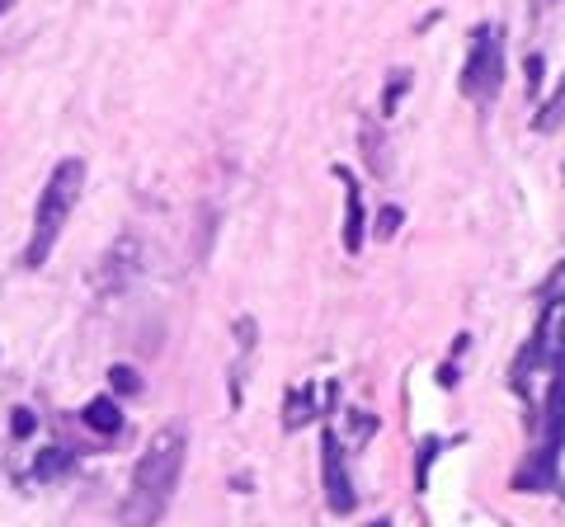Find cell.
<instances>
[{
    "label": "cell",
    "mask_w": 565,
    "mask_h": 527,
    "mask_svg": "<svg viewBox=\"0 0 565 527\" xmlns=\"http://www.w3.org/2000/svg\"><path fill=\"white\" fill-rule=\"evenodd\" d=\"M321 490H326V504L330 514H353V504H359V495H353V481H349V462H344V448L340 438H334L330 429L321 433Z\"/></svg>",
    "instance_id": "277c9868"
},
{
    "label": "cell",
    "mask_w": 565,
    "mask_h": 527,
    "mask_svg": "<svg viewBox=\"0 0 565 527\" xmlns=\"http://www.w3.org/2000/svg\"><path fill=\"white\" fill-rule=\"evenodd\" d=\"M180 471H184V429L180 424H166V429L151 433L147 452L137 456L132 481H128V499H122L118 518L128 523V527H156V523L166 518L170 499H174Z\"/></svg>",
    "instance_id": "6da1fadb"
},
{
    "label": "cell",
    "mask_w": 565,
    "mask_h": 527,
    "mask_svg": "<svg viewBox=\"0 0 565 527\" xmlns=\"http://www.w3.org/2000/svg\"><path fill=\"white\" fill-rule=\"evenodd\" d=\"M81 419H85V429H95V433H104V438H114V433L122 429V415H118V406H114L109 396L90 400V406L81 410Z\"/></svg>",
    "instance_id": "8992f818"
},
{
    "label": "cell",
    "mask_w": 565,
    "mask_h": 527,
    "mask_svg": "<svg viewBox=\"0 0 565 527\" xmlns=\"http://www.w3.org/2000/svg\"><path fill=\"white\" fill-rule=\"evenodd\" d=\"M405 90H411V72H396V76H392V85H386V95H382V114H392Z\"/></svg>",
    "instance_id": "30bf717a"
},
{
    "label": "cell",
    "mask_w": 565,
    "mask_h": 527,
    "mask_svg": "<svg viewBox=\"0 0 565 527\" xmlns=\"http://www.w3.org/2000/svg\"><path fill=\"white\" fill-rule=\"evenodd\" d=\"M311 419V386H297L292 400H288V410H282V424L288 429H302Z\"/></svg>",
    "instance_id": "52a82bcc"
},
{
    "label": "cell",
    "mask_w": 565,
    "mask_h": 527,
    "mask_svg": "<svg viewBox=\"0 0 565 527\" xmlns=\"http://www.w3.org/2000/svg\"><path fill=\"white\" fill-rule=\"evenodd\" d=\"M66 466H71V452L47 448V452H43V462H39V476H43V481H52V476H62Z\"/></svg>",
    "instance_id": "9c48e42d"
},
{
    "label": "cell",
    "mask_w": 565,
    "mask_h": 527,
    "mask_svg": "<svg viewBox=\"0 0 565 527\" xmlns=\"http://www.w3.org/2000/svg\"><path fill=\"white\" fill-rule=\"evenodd\" d=\"M344 180V250L349 255H359L363 250V198H359V184H353V174L349 170H334Z\"/></svg>",
    "instance_id": "5b68a950"
},
{
    "label": "cell",
    "mask_w": 565,
    "mask_h": 527,
    "mask_svg": "<svg viewBox=\"0 0 565 527\" xmlns=\"http://www.w3.org/2000/svg\"><path fill=\"white\" fill-rule=\"evenodd\" d=\"M552 363H556V373H565V306H561V325H556V340H552Z\"/></svg>",
    "instance_id": "8fae6325"
},
{
    "label": "cell",
    "mask_w": 565,
    "mask_h": 527,
    "mask_svg": "<svg viewBox=\"0 0 565 527\" xmlns=\"http://www.w3.org/2000/svg\"><path fill=\"white\" fill-rule=\"evenodd\" d=\"M109 381H114V391H118V396H137V391H141V377L132 373V367H122V363L109 367Z\"/></svg>",
    "instance_id": "ba28073f"
},
{
    "label": "cell",
    "mask_w": 565,
    "mask_h": 527,
    "mask_svg": "<svg viewBox=\"0 0 565 527\" xmlns=\"http://www.w3.org/2000/svg\"><path fill=\"white\" fill-rule=\"evenodd\" d=\"M81 189H85V161H62L47 174L39 213H33V236H29V250H24L29 269H39V264L52 255V245H57V236L66 232V222L81 203Z\"/></svg>",
    "instance_id": "7a4b0ae2"
},
{
    "label": "cell",
    "mask_w": 565,
    "mask_h": 527,
    "mask_svg": "<svg viewBox=\"0 0 565 527\" xmlns=\"http://www.w3.org/2000/svg\"><path fill=\"white\" fill-rule=\"evenodd\" d=\"M10 429H14V438H29L33 433V415L29 410H14V424Z\"/></svg>",
    "instance_id": "4fadbf2b"
},
{
    "label": "cell",
    "mask_w": 565,
    "mask_h": 527,
    "mask_svg": "<svg viewBox=\"0 0 565 527\" xmlns=\"http://www.w3.org/2000/svg\"><path fill=\"white\" fill-rule=\"evenodd\" d=\"M396 226H401V207H382V217H377V236H396Z\"/></svg>",
    "instance_id": "7c38bea8"
},
{
    "label": "cell",
    "mask_w": 565,
    "mask_h": 527,
    "mask_svg": "<svg viewBox=\"0 0 565 527\" xmlns=\"http://www.w3.org/2000/svg\"><path fill=\"white\" fill-rule=\"evenodd\" d=\"M500 80H504V43H500V29H476L471 52H467V66H462V95L467 99H494L500 95Z\"/></svg>",
    "instance_id": "3957f363"
},
{
    "label": "cell",
    "mask_w": 565,
    "mask_h": 527,
    "mask_svg": "<svg viewBox=\"0 0 565 527\" xmlns=\"http://www.w3.org/2000/svg\"><path fill=\"white\" fill-rule=\"evenodd\" d=\"M6 6H10V0H0V14H6Z\"/></svg>",
    "instance_id": "5bb4252c"
}]
</instances>
